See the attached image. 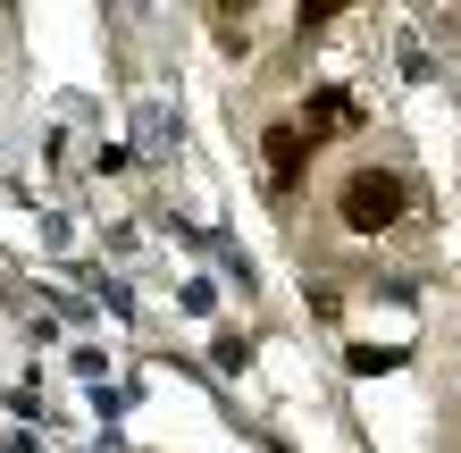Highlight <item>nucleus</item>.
Masks as SVG:
<instances>
[{
    "instance_id": "f257e3e1",
    "label": "nucleus",
    "mask_w": 461,
    "mask_h": 453,
    "mask_svg": "<svg viewBox=\"0 0 461 453\" xmlns=\"http://www.w3.org/2000/svg\"><path fill=\"white\" fill-rule=\"evenodd\" d=\"M336 210H344V227H352V235H386L402 210H411V185H402L394 168H352Z\"/></svg>"
},
{
    "instance_id": "f03ea898",
    "label": "nucleus",
    "mask_w": 461,
    "mask_h": 453,
    "mask_svg": "<svg viewBox=\"0 0 461 453\" xmlns=\"http://www.w3.org/2000/svg\"><path fill=\"white\" fill-rule=\"evenodd\" d=\"M260 151H268V185H277V194H294V177H303V126H268Z\"/></svg>"
},
{
    "instance_id": "7ed1b4c3",
    "label": "nucleus",
    "mask_w": 461,
    "mask_h": 453,
    "mask_svg": "<svg viewBox=\"0 0 461 453\" xmlns=\"http://www.w3.org/2000/svg\"><path fill=\"white\" fill-rule=\"evenodd\" d=\"M352 118H361V110H352V93H311V110H303V143H311V135H352Z\"/></svg>"
}]
</instances>
